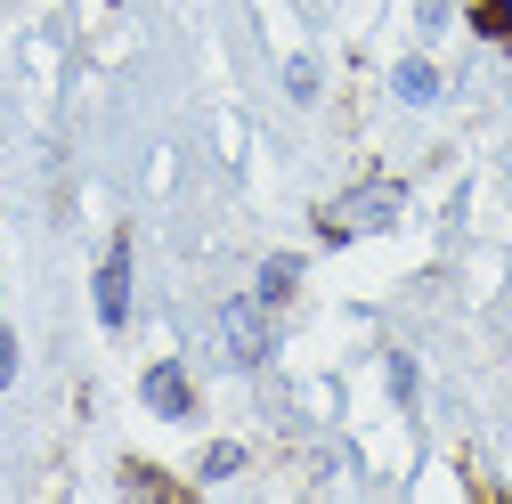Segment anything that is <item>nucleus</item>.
<instances>
[{"mask_svg":"<svg viewBox=\"0 0 512 504\" xmlns=\"http://www.w3.org/2000/svg\"><path fill=\"white\" fill-rule=\"evenodd\" d=\"M139 399H147L155 415H171V423H179L187 407H196V391H187V374H179L171 358H163V366H147V383H139Z\"/></svg>","mask_w":512,"mask_h":504,"instance_id":"nucleus-4","label":"nucleus"},{"mask_svg":"<svg viewBox=\"0 0 512 504\" xmlns=\"http://www.w3.org/2000/svg\"><path fill=\"white\" fill-rule=\"evenodd\" d=\"M399 212V187H366L358 204H342V212H326V236H358V228H382Z\"/></svg>","mask_w":512,"mask_h":504,"instance_id":"nucleus-3","label":"nucleus"},{"mask_svg":"<svg viewBox=\"0 0 512 504\" xmlns=\"http://www.w3.org/2000/svg\"><path fill=\"white\" fill-rule=\"evenodd\" d=\"M220 326H228V350H236L244 366H261V358H269V301H261V293L228 301V318H220Z\"/></svg>","mask_w":512,"mask_h":504,"instance_id":"nucleus-1","label":"nucleus"},{"mask_svg":"<svg viewBox=\"0 0 512 504\" xmlns=\"http://www.w3.org/2000/svg\"><path fill=\"white\" fill-rule=\"evenodd\" d=\"M293 285H301V261H285V252H277V261H269V269H261V301H269V309H277V301H285V293H293Z\"/></svg>","mask_w":512,"mask_h":504,"instance_id":"nucleus-6","label":"nucleus"},{"mask_svg":"<svg viewBox=\"0 0 512 504\" xmlns=\"http://www.w3.org/2000/svg\"><path fill=\"white\" fill-rule=\"evenodd\" d=\"M98 318H106V326L131 318V236H114L106 261H98Z\"/></svg>","mask_w":512,"mask_h":504,"instance_id":"nucleus-2","label":"nucleus"},{"mask_svg":"<svg viewBox=\"0 0 512 504\" xmlns=\"http://www.w3.org/2000/svg\"><path fill=\"white\" fill-rule=\"evenodd\" d=\"M236 464H244V448H212V456H204V480H220V472H236Z\"/></svg>","mask_w":512,"mask_h":504,"instance_id":"nucleus-10","label":"nucleus"},{"mask_svg":"<svg viewBox=\"0 0 512 504\" xmlns=\"http://www.w3.org/2000/svg\"><path fill=\"white\" fill-rule=\"evenodd\" d=\"M285 82H293V98H309V90H317V66H309V57H293V66H285Z\"/></svg>","mask_w":512,"mask_h":504,"instance_id":"nucleus-9","label":"nucleus"},{"mask_svg":"<svg viewBox=\"0 0 512 504\" xmlns=\"http://www.w3.org/2000/svg\"><path fill=\"white\" fill-rule=\"evenodd\" d=\"M0 383H17V342L0 334Z\"/></svg>","mask_w":512,"mask_h":504,"instance_id":"nucleus-11","label":"nucleus"},{"mask_svg":"<svg viewBox=\"0 0 512 504\" xmlns=\"http://www.w3.org/2000/svg\"><path fill=\"white\" fill-rule=\"evenodd\" d=\"M472 25H480L496 49H512V0H472Z\"/></svg>","mask_w":512,"mask_h":504,"instance_id":"nucleus-5","label":"nucleus"},{"mask_svg":"<svg viewBox=\"0 0 512 504\" xmlns=\"http://www.w3.org/2000/svg\"><path fill=\"white\" fill-rule=\"evenodd\" d=\"M431 90H439V74L423 66V57H407V66H399V98H415V106H423Z\"/></svg>","mask_w":512,"mask_h":504,"instance_id":"nucleus-8","label":"nucleus"},{"mask_svg":"<svg viewBox=\"0 0 512 504\" xmlns=\"http://www.w3.org/2000/svg\"><path fill=\"white\" fill-rule=\"evenodd\" d=\"M122 488H147V496H179V480H171V472H155V464H122Z\"/></svg>","mask_w":512,"mask_h":504,"instance_id":"nucleus-7","label":"nucleus"}]
</instances>
